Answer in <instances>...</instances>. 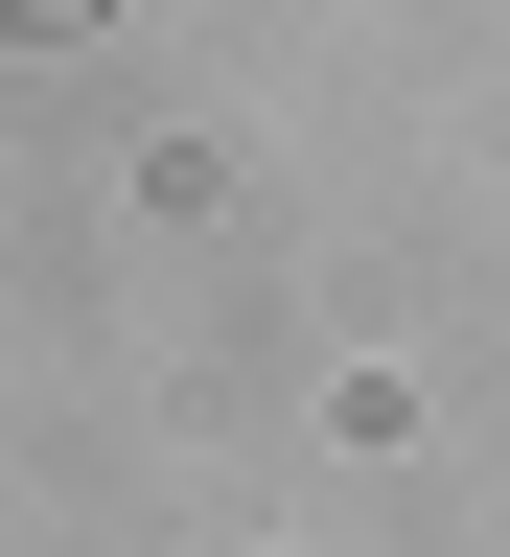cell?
Wrapping results in <instances>:
<instances>
[{
  "mask_svg": "<svg viewBox=\"0 0 510 557\" xmlns=\"http://www.w3.org/2000/svg\"><path fill=\"white\" fill-rule=\"evenodd\" d=\"M0 24H94V0H0Z\"/></svg>",
  "mask_w": 510,
  "mask_h": 557,
  "instance_id": "obj_1",
  "label": "cell"
}]
</instances>
